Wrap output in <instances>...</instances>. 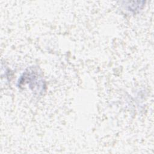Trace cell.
<instances>
[{
  "label": "cell",
  "mask_w": 154,
  "mask_h": 154,
  "mask_svg": "<svg viewBox=\"0 0 154 154\" xmlns=\"http://www.w3.org/2000/svg\"><path fill=\"white\" fill-rule=\"evenodd\" d=\"M19 85H28V87L35 93L38 94L45 91V84L38 69L29 67L26 69L19 79Z\"/></svg>",
  "instance_id": "obj_1"
}]
</instances>
